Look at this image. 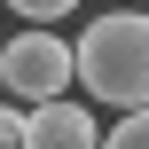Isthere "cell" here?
<instances>
[{
	"instance_id": "obj_5",
	"label": "cell",
	"mask_w": 149,
	"mask_h": 149,
	"mask_svg": "<svg viewBox=\"0 0 149 149\" xmlns=\"http://www.w3.org/2000/svg\"><path fill=\"white\" fill-rule=\"evenodd\" d=\"M102 149H149V110H134V118H118Z\"/></svg>"
},
{
	"instance_id": "obj_4",
	"label": "cell",
	"mask_w": 149,
	"mask_h": 149,
	"mask_svg": "<svg viewBox=\"0 0 149 149\" xmlns=\"http://www.w3.org/2000/svg\"><path fill=\"white\" fill-rule=\"evenodd\" d=\"M8 8H16L24 24H39V31H47V24H63V16L79 8V0H8Z\"/></svg>"
},
{
	"instance_id": "obj_2",
	"label": "cell",
	"mask_w": 149,
	"mask_h": 149,
	"mask_svg": "<svg viewBox=\"0 0 149 149\" xmlns=\"http://www.w3.org/2000/svg\"><path fill=\"white\" fill-rule=\"evenodd\" d=\"M0 86L8 102H63V86H79V47H63L55 31H16L0 47Z\"/></svg>"
},
{
	"instance_id": "obj_3",
	"label": "cell",
	"mask_w": 149,
	"mask_h": 149,
	"mask_svg": "<svg viewBox=\"0 0 149 149\" xmlns=\"http://www.w3.org/2000/svg\"><path fill=\"white\" fill-rule=\"evenodd\" d=\"M24 149H102V126H94V110L86 102H39L31 110V141Z\"/></svg>"
},
{
	"instance_id": "obj_1",
	"label": "cell",
	"mask_w": 149,
	"mask_h": 149,
	"mask_svg": "<svg viewBox=\"0 0 149 149\" xmlns=\"http://www.w3.org/2000/svg\"><path fill=\"white\" fill-rule=\"evenodd\" d=\"M79 86L118 118L149 110V8H110L79 31Z\"/></svg>"
}]
</instances>
